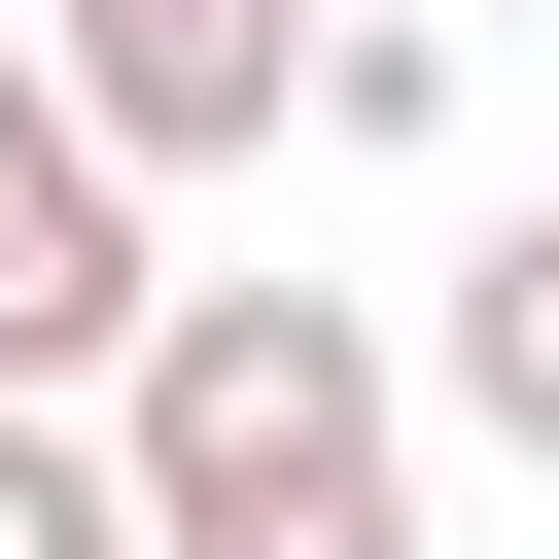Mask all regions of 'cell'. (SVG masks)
Returning <instances> with one entry per match:
<instances>
[{
  "label": "cell",
  "mask_w": 559,
  "mask_h": 559,
  "mask_svg": "<svg viewBox=\"0 0 559 559\" xmlns=\"http://www.w3.org/2000/svg\"><path fill=\"white\" fill-rule=\"evenodd\" d=\"M105 419H140V559H419V349L349 280H175Z\"/></svg>",
  "instance_id": "6da1fadb"
},
{
  "label": "cell",
  "mask_w": 559,
  "mask_h": 559,
  "mask_svg": "<svg viewBox=\"0 0 559 559\" xmlns=\"http://www.w3.org/2000/svg\"><path fill=\"white\" fill-rule=\"evenodd\" d=\"M140 314H175L140 140H105V70H70V35H0V384H140Z\"/></svg>",
  "instance_id": "7a4b0ae2"
},
{
  "label": "cell",
  "mask_w": 559,
  "mask_h": 559,
  "mask_svg": "<svg viewBox=\"0 0 559 559\" xmlns=\"http://www.w3.org/2000/svg\"><path fill=\"white\" fill-rule=\"evenodd\" d=\"M314 35H349V0H70V70H105L140 175H245V140L314 105Z\"/></svg>",
  "instance_id": "3957f363"
},
{
  "label": "cell",
  "mask_w": 559,
  "mask_h": 559,
  "mask_svg": "<svg viewBox=\"0 0 559 559\" xmlns=\"http://www.w3.org/2000/svg\"><path fill=\"white\" fill-rule=\"evenodd\" d=\"M419 384H454L489 454H559V210H489V245H454V314H419Z\"/></svg>",
  "instance_id": "277c9868"
},
{
  "label": "cell",
  "mask_w": 559,
  "mask_h": 559,
  "mask_svg": "<svg viewBox=\"0 0 559 559\" xmlns=\"http://www.w3.org/2000/svg\"><path fill=\"white\" fill-rule=\"evenodd\" d=\"M0 559H140V419L105 384H0Z\"/></svg>",
  "instance_id": "5b68a950"
}]
</instances>
